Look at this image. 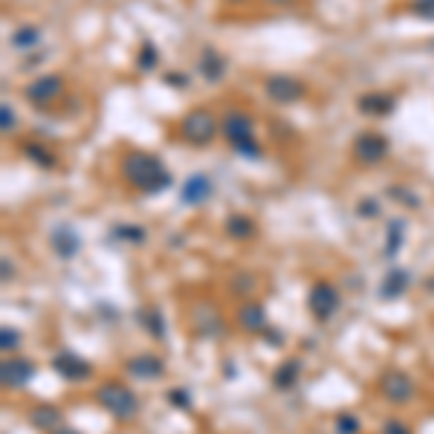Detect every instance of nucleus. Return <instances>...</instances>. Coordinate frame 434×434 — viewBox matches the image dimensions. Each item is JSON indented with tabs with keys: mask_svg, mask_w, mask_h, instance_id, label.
Instances as JSON below:
<instances>
[{
	"mask_svg": "<svg viewBox=\"0 0 434 434\" xmlns=\"http://www.w3.org/2000/svg\"><path fill=\"white\" fill-rule=\"evenodd\" d=\"M122 177L142 195H159L171 185V174L159 162V157L145 151H128L122 157Z\"/></svg>",
	"mask_w": 434,
	"mask_h": 434,
	"instance_id": "f257e3e1",
	"label": "nucleus"
},
{
	"mask_svg": "<svg viewBox=\"0 0 434 434\" xmlns=\"http://www.w3.org/2000/svg\"><path fill=\"white\" fill-rule=\"evenodd\" d=\"M221 131L223 136L232 142V148L237 154H244V157H261L258 151V142H255V125H252V119L246 113H240V110H232L223 116V122H221Z\"/></svg>",
	"mask_w": 434,
	"mask_h": 434,
	"instance_id": "f03ea898",
	"label": "nucleus"
},
{
	"mask_svg": "<svg viewBox=\"0 0 434 434\" xmlns=\"http://www.w3.org/2000/svg\"><path fill=\"white\" fill-rule=\"evenodd\" d=\"M217 116L206 107H197V110H188L183 119H180V136L188 142V145H209L214 136H217Z\"/></svg>",
	"mask_w": 434,
	"mask_h": 434,
	"instance_id": "7ed1b4c3",
	"label": "nucleus"
},
{
	"mask_svg": "<svg viewBox=\"0 0 434 434\" xmlns=\"http://www.w3.org/2000/svg\"><path fill=\"white\" fill-rule=\"evenodd\" d=\"M23 96H27V102L35 107H50L64 96V79L55 76V72H46V76H38L35 81L23 87Z\"/></svg>",
	"mask_w": 434,
	"mask_h": 434,
	"instance_id": "20e7f679",
	"label": "nucleus"
},
{
	"mask_svg": "<svg viewBox=\"0 0 434 434\" xmlns=\"http://www.w3.org/2000/svg\"><path fill=\"white\" fill-rule=\"evenodd\" d=\"M96 397H99V402L107 408V412H110L113 417H119V420H128V417L136 414V397L125 388V385H119V382H107V385H102Z\"/></svg>",
	"mask_w": 434,
	"mask_h": 434,
	"instance_id": "39448f33",
	"label": "nucleus"
},
{
	"mask_svg": "<svg viewBox=\"0 0 434 434\" xmlns=\"http://www.w3.org/2000/svg\"><path fill=\"white\" fill-rule=\"evenodd\" d=\"M263 93H267L275 105H293L307 93V87L296 76H270L263 81Z\"/></svg>",
	"mask_w": 434,
	"mask_h": 434,
	"instance_id": "423d86ee",
	"label": "nucleus"
},
{
	"mask_svg": "<svg viewBox=\"0 0 434 434\" xmlns=\"http://www.w3.org/2000/svg\"><path fill=\"white\" fill-rule=\"evenodd\" d=\"M353 154L359 162H365V165H374L379 159H385V154H388V139L374 133V131H365V133H359L356 142H353Z\"/></svg>",
	"mask_w": 434,
	"mask_h": 434,
	"instance_id": "0eeeda50",
	"label": "nucleus"
},
{
	"mask_svg": "<svg viewBox=\"0 0 434 434\" xmlns=\"http://www.w3.org/2000/svg\"><path fill=\"white\" fill-rule=\"evenodd\" d=\"M382 394L388 397L394 405H405L408 400L414 397V382H412V376H408V374L394 371V374H388L382 379Z\"/></svg>",
	"mask_w": 434,
	"mask_h": 434,
	"instance_id": "6e6552de",
	"label": "nucleus"
},
{
	"mask_svg": "<svg viewBox=\"0 0 434 434\" xmlns=\"http://www.w3.org/2000/svg\"><path fill=\"white\" fill-rule=\"evenodd\" d=\"M0 376H4L6 388H23L35 376V365L27 359H6L4 368H0Z\"/></svg>",
	"mask_w": 434,
	"mask_h": 434,
	"instance_id": "1a4fd4ad",
	"label": "nucleus"
},
{
	"mask_svg": "<svg viewBox=\"0 0 434 434\" xmlns=\"http://www.w3.org/2000/svg\"><path fill=\"white\" fill-rule=\"evenodd\" d=\"M336 307H339V296H336V289L327 287V284H319V287H313V293H310V310L316 313L319 319H330Z\"/></svg>",
	"mask_w": 434,
	"mask_h": 434,
	"instance_id": "9d476101",
	"label": "nucleus"
},
{
	"mask_svg": "<svg viewBox=\"0 0 434 434\" xmlns=\"http://www.w3.org/2000/svg\"><path fill=\"white\" fill-rule=\"evenodd\" d=\"M209 195H211V180L206 174H191L180 188V197L185 206H200L209 200Z\"/></svg>",
	"mask_w": 434,
	"mask_h": 434,
	"instance_id": "9b49d317",
	"label": "nucleus"
},
{
	"mask_svg": "<svg viewBox=\"0 0 434 434\" xmlns=\"http://www.w3.org/2000/svg\"><path fill=\"white\" fill-rule=\"evenodd\" d=\"M53 368H55L64 379H70V382L84 379V376L90 374V365H87V362H81V356H76V353H58V356L53 359Z\"/></svg>",
	"mask_w": 434,
	"mask_h": 434,
	"instance_id": "f8f14e48",
	"label": "nucleus"
},
{
	"mask_svg": "<svg viewBox=\"0 0 434 434\" xmlns=\"http://www.w3.org/2000/svg\"><path fill=\"white\" fill-rule=\"evenodd\" d=\"M197 72L206 79V81H221L223 79V72H226V58L217 53V50H203L200 61H197Z\"/></svg>",
	"mask_w": 434,
	"mask_h": 434,
	"instance_id": "ddd939ff",
	"label": "nucleus"
},
{
	"mask_svg": "<svg viewBox=\"0 0 434 434\" xmlns=\"http://www.w3.org/2000/svg\"><path fill=\"white\" fill-rule=\"evenodd\" d=\"M356 105H359L362 113H368V116H388L394 110V96H388V93H365Z\"/></svg>",
	"mask_w": 434,
	"mask_h": 434,
	"instance_id": "4468645a",
	"label": "nucleus"
},
{
	"mask_svg": "<svg viewBox=\"0 0 434 434\" xmlns=\"http://www.w3.org/2000/svg\"><path fill=\"white\" fill-rule=\"evenodd\" d=\"M165 368H162V362L157 356H136L128 362V374H133L136 379H154L159 376Z\"/></svg>",
	"mask_w": 434,
	"mask_h": 434,
	"instance_id": "2eb2a0df",
	"label": "nucleus"
},
{
	"mask_svg": "<svg viewBox=\"0 0 434 434\" xmlns=\"http://www.w3.org/2000/svg\"><path fill=\"white\" fill-rule=\"evenodd\" d=\"M53 249H55L61 258H72V255L81 249V240H79V235L72 232V229H58V232L53 235Z\"/></svg>",
	"mask_w": 434,
	"mask_h": 434,
	"instance_id": "dca6fc26",
	"label": "nucleus"
},
{
	"mask_svg": "<svg viewBox=\"0 0 434 434\" xmlns=\"http://www.w3.org/2000/svg\"><path fill=\"white\" fill-rule=\"evenodd\" d=\"M405 284H408V275L402 272V270H391V275L385 278V284H382V289H379V296H385V298H397L402 289H405Z\"/></svg>",
	"mask_w": 434,
	"mask_h": 434,
	"instance_id": "f3484780",
	"label": "nucleus"
},
{
	"mask_svg": "<svg viewBox=\"0 0 434 434\" xmlns=\"http://www.w3.org/2000/svg\"><path fill=\"white\" fill-rule=\"evenodd\" d=\"M226 232L232 237H237V240H244V237H249L255 232V226H252V221H249L246 214H232L229 221H226Z\"/></svg>",
	"mask_w": 434,
	"mask_h": 434,
	"instance_id": "a211bd4d",
	"label": "nucleus"
},
{
	"mask_svg": "<svg viewBox=\"0 0 434 434\" xmlns=\"http://www.w3.org/2000/svg\"><path fill=\"white\" fill-rule=\"evenodd\" d=\"M58 423H61V414L53 405H41L32 412V426H38V428H55Z\"/></svg>",
	"mask_w": 434,
	"mask_h": 434,
	"instance_id": "6ab92c4d",
	"label": "nucleus"
},
{
	"mask_svg": "<svg viewBox=\"0 0 434 434\" xmlns=\"http://www.w3.org/2000/svg\"><path fill=\"white\" fill-rule=\"evenodd\" d=\"M38 41H41V32L35 27H20L12 35V46H15V50H29V46H35Z\"/></svg>",
	"mask_w": 434,
	"mask_h": 434,
	"instance_id": "aec40b11",
	"label": "nucleus"
},
{
	"mask_svg": "<svg viewBox=\"0 0 434 434\" xmlns=\"http://www.w3.org/2000/svg\"><path fill=\"white\" fill-rule=\"evenodd\" d=\"M23 154H27L32 162H38L41 168H53L55 165V157L44 148V145H35V142H29V145H23Z\"/></svg>",
	"mask_w": 434,
	"mask_h": 434,
	"instance_id": "412c9836",
	"label": "nucleus"
},
{
	"mask_svg": "<svg viewBox=\"0 0 434 434\" xmlns=\"http://www.w3.org/2000/svg\"><path fill=\"white\" fill-rule=\"evenodd\" d=\"M240 324L249 327V330H261V324H263V310L261 307H244V310H240Z\"/></svg>",
	"mask_w": 434,
	"mask_h": 434,
	"instance_id": "4be33fe9",
	"label": "nucleus"
},
{
	"mask_svg": "<svg viewBox=\"0 0 434 434\" xmlns=\"http://www.w3.org/2000/svg\"><path fill=\"white\" fill-rule=\"evenodd\" d=\"M157 64H159L157 46H154V44H145V46H142V53H139V70L148 72V70H154Z\"/></svg>",
	"mask_w": 434,
	"mask_h": 434,
	"instance_id": "5701e85b",
	"label": "nucleus"
},
{
	"mask_svg": "<svg viewBox=\"0 0 434 434\" xmlns=\"http://www.w3.org/2000/svg\"><path fill=\"white\" fill-rule=\"evenodd\" d=\"M296 371H298L296 362H293V365H289V362H287V365L275 374V385H278V388H289V385L296 382Z\"/></svg>",
	"mask_w": 434,
	"mask_h": 434,
	"instance_id": "b1692460",
	"label": "nucleus"
},
{
	"mask_svg": "<svg viewBox=\"0 0 434 434\" xmlns=\"http://www.w3.org/2000/svg\"><path fill=\"white\" fill-rule=\"evenodd\" d=\"M412 9L417 18H426V20H434V0H412Z\"/></svg>",
	"mask_w": 434,
	"mask_h": 434,
	"instance_id": "393cba45",
	"label": "nucleus"
},
{
	"mask_svg": "<svg viewBox=\"0 0 434 434\" xmlns=\"http://www.w3.org/2000/svg\"><path fill=\"white\" fill-rule=\"evenodd\" d=\"M359 431V420L353 414H342L336 420V434H356Z\"/></svg>",
	"mask_w": 434,
	"mask_h": 434,
	"instance_id": "a878e982",
	"label": "nucleus"
},
{
	"mask_svg": "<svg viewBox=\"0 0 434 434\" xmlns=\"http://www.w3.org/2000/svg\"><path fill=\"white\" fill-rule=\"evenodd\" d=\"M0 128H4L6 133L15 128V110H12L9 105H4V107H0Z\"/></svg>",
	"mask_w": 434,
	"mask_h": 434,
	"instance_id": "bb28decb",
	"label": "nucleus"
},
{
	"mask_svg": "<svg viewBox=\"0 0 434 434\" xmlns=\"http://www.w3.org/2000/svg\"><path fill=\"white\" fill-rule=\"evenodd\" d=\"M0 342H4V350H15L18 348V330H12V327H4V336H0Z\"/></svg>",
	"mask_w": 434,
	"mask_h": 434,
	"instance_id": "cd10ccee",
	"label": "nucleus"
},
{
	"mask_svg": "<svg viewBox=\"0 0 434 434\" xmlns=\"http://www.w3.org/2000/svg\"><path fill=\"white\" fill-rule=\"evenodd\" d=\"M400 232H402V223H400V221L391 223V246H388V255H394L397 246H400Z\"/></svg>",
	"mask_w": 434,
	"mask_h": 434,
	"instance_id": "c85d7f7f",
	"label": "nucleus"
},
{
	"mask_svg": "<svg viewBox=\"0 0 434 434\" xmlns=\"http://www.w3.org/2000/svg\"><path fill=\"white\" fill-rule=\"evenodd\" d=\"M356 211H359L362 217H374V214H376V200H362Z\"/></svg>",
	"mask_w": 434,
	"mask_h": 434,
	"instance_id": "c756f323",
	"label": "nucleus"
},
{
	"mask_svg": "<svg viewBox=\"0 0 434 434\" xmlns=\"http://www.w3.org/2000/svg\"><path fill=\"white\" fill-rule=\"evenodd\" d=\"M391 195H394L397 200H405V203H412V206H417V203H420L417 197H412V191H402V188H391Z\"/></svg>",
	"mask_w": 434,
	"mask_h": 434,
	"instance_id": "7c9ffc66",
	"label": "nucleus"
},
{
	"mask_svg": "<svg viewBox=\"0 0 434 434\" xmlns=\"http://www.w3.org/2000/svg\"><path fill=\"white\" fill-rule=\"evenodd\" d=\"M385 434H408V428H405V423H400V420H391L388 426H385Z\"/></svg>",
	"mask_w": 434,
	"mask_h": 434,
	"instance_id": "2f4dec72",
	"label": "nucleus"
},
{
	"mask_svg": "<svg viewBox=\"0 0 434 434\" xmlns=\"http://www.w3.org/2000/svg\"><path fill=\"white\" fill-rule=\"evenodd\" d=\"M119 235H125V237H136V240H142L145 237V232L142 229H133V226H122V229H116Z\"/></svg>",
	"mask_w": 434,
	"mask_h": 434,
	"instance_id": "473e14b6",
	"label": "nucleus"
},
{
	"mask_svg": "<svg viewBox=\"0 0 434 434\" xmlns=\"http://www.w3.org/2000/svg\"><path fill=\"white\" fill-rule=\"evenodd\" d=\"M165 81H168V84H177V87H185V84H188L183 72H168V76H165Z\"/></svg>",
	"mask_w": 434,
	"mask_h": 434,
	"instance_id": "72a5a7b5",
	"label": "nucleus"
},
{
	"mask_svg": "<svg viewBox=\"0 0 434 434\" xmlns=\"http://www.w3.org/2000/svg\"><path fill=\"white\" fill-rule=\"evenodd\" d=\"M168 397H171V402L177 400V405H183V408L188 405V400H185V394H183V391H171V394H168Z\"/></svg>",
	"mask_w": 434,
	"mask_h": 434,
	"instance_id": "f704fd0d",
	"label": "nucleus"
},
{
	"mask_svg": "<svg viewBox=\"0 0 434 434\" xmlns=\"http://www.w3.org/2000/svg\"><path fill=\"white\" fill-rule=\"evenodd\" d=\"M270 4H275V6H284V4H289V0H270Z\"/></svg>",
	"mask_w": 434,
	"mask_h": 434,
	"instance_id": "c9c22d12",
	"label": "nucleus"
},
{
	"mask_svg": "<svg viewBox=\"0 0 434 434\" xmlns=\"http://www.w3.org/2000/svg\"><path fill=\"white\" fill-rule=\"evenodd\" d=\"M232 4H244V0H232Z\"/></svg>",
	"mask_w": 434,
	"mask_h": 434,
	"instance_id": "e433bc0d",
	"label": "nucleus"
},
{
	"mask_svg": "<svg viewBox=\"0 0 434 434\" xmlns=\"http://www.w3.org/2000/svg\"><path fill=\"white\" fill-rule=\"evenodd\" d=\"M61 434H72V431H61Z\"/></svg>",
	"mask_w": 434,
	"mask_h": 434,
	"instance_id": "4c0bfd02",
	"label": "nucleus"
}]
</instances>
